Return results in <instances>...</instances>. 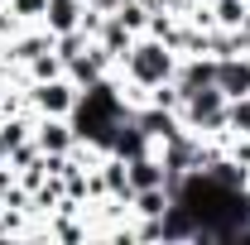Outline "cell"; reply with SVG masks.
I'll return each instance as SVG.
<instances>
[{"mask_svg":"<svg viewBox=\"0 0 250 245\" xmlns=\"http://www.w3.org/2000/svg\"><path fill=\"white\" fill-rule=\"evenodd\" d=\"M130 121L140 125L154 144H164V140H173L178 130H183V121H178V111H164V106H154V101H140L135 111H130Z\"/></svg>","mask_w":250,"mask_h":245,"instance_id":"277c9868","label":"cell"},{"mask_svg":"<svg viewBox=\"0 0 250 245\" xmlns=\"http://www.w3.org/2000/svg\"><path fill=\"white\" fill-rule=\"evenodd\" d=\"M62 72H67V62H62L53 48H43L39 58H29V62H24V87H29V82H48V77H62Z\"/></svg>","mask_w":250,"mask_h":245,"instance_id":"8fae6325","label":"cell"},{"mask_svg":"<svg viewBox=\"0 0 250 245\" xmlns=\"http://www.w3.org/2000/svg\"><path fill=\"white\" fill-rule=\"evenodd\" d=\"M125 173H130V187H135V192H140V187H168V168H164L159 149L140 154V159H125Z\"/></svg>","mask_w":250,"mask_h":245,"instance_id":"8992f818","label":"cell"},{"mask_svg":"<svg viewBox=\"0 0 250 245\" xmlns=\"http://www.w3.org/2000/svg\"><path fill=\"white\" fill-rule=\"evenodd\" d=\"M34 144L43 154H72L77 149V130L67 116H34Z\"/></svg>","mask_w":250,"mask_h":245,"instance_id":"3957f363","label":"cell"},{"mask_svg":"<svg viewBox=\"0 0 250 245\" xmlns=\"http://www.w3.org/2000/svg\"><path fill=\"white\" fill-rule=\"evenodd\" d=\"M82 15H87V0H48V10H43V29H48V34L82 29Z\"/></svg>","mask_w":250,"mask_h":245,"instance_id":"ba28073f","label":"cell"},{"mask_svg":"<svg viewBox=\"0 0 250 245\" xmlns=\"http://www.w3.org/2000/svg\"><path fill=\"white\" fill-rule=\"evenodd\" d=\"M217 87L226 92V101H236V96H250V53L217 58Z\"/></svg>","mask_w":250,"mask_h":245,"instance_id":"5b68a950","label":"cell"},{"mask_svg":"<svg viewBox=\"0 0 250 245\" xmlns=\"http://www.w3.org/2000/svg\"><path fill=\"white\" fill-rule=\"evenodd\" d=\"M178 121H183V130H192V135L221 140V135H226V92H221L217 82L188 92L183 106H178Z\"/></svg>","mask_w":250,"mask_h":245,"instance_id":"6da1fadb","label":"cell"},{"mask_svg":"<svg viewBox=\"0 0 250 245\" xmlns=\"http://www.w3.org/2000/svg\"><path fill=\"white\" fill-rule=\"evenodd\" d=\"M149 149H154V140L125 116V121L116 125V135H111V154H116V159H140V154H149Z\"/></svg>","mask_w":250,"mask_h":245,"instance_id":"52a82bcc","label":"cell"},{"mask_svg":"<svg viewBox=\"0 0 250 245\" xmlns=\"http://www.w3.org/2000/svg\"><path fill=\"white\" fill-rule=\"evenodd\" d=\"M87 5H96V0H87Z\"/></svg>","mask_w":250,"mask_h":245,"instance_id":"2e32d148","label":"cell"},{"mask_svg":"<svg viewBox=\"0 0 250 245\" xmlns=\"http://www.w3.org/2000/svg\"><path fill=\"white\" fill-rule=\"evenodd\" d=\"M226 130H231V135H250V96L226 101Z\"/></svg>","mask_w":250,"mask_h":245,"instance_id":"4fadbf2b","label":"cell"},{"mask_svg":"<svg viewBox=\"0 0 250 245\" xmlns=\"http://www.w3.org/2000/svg\"><path fill=\"white\" fill-rule=\"evenodd\" d=\"M0 92H5V87H0Z\"/></svg>","mask_w":250,"mask_h":245,"instance_id":"e0dca14e","label":"cell"},{"mask_svg":"<svg viewBox=\"0 0 250 245\" xmlns=\"http://www.w3.org/2000/svg\"><path fill=\"white\" fill-rule=\"evenodd\" d=\"M43 10H48V0H10V15L20 24H43Z\"/></svg>","mask_w":250,"mask_h":245,"instance_id":"5bb4252c","label":"cell"},{"mask_svg":"<svg viewBox=\"0 0 250 245\" xmlns=\"http://www.w3.org/2000/svg\"><path fill=\"white\" fill-rule=\"evenodd\" d=\"M5 159H10V144H5V135H0V163H5Z\"/></svg>","mask_w":250,"mask_h":245,"instance_id":"9a60e30c","label":"cell"},{"mask_svg":"<svg viewBox=\"0 0 250 245\" xmlns=\"http://www.w3.org/2000/svg\"><path fill=\"white\" fill-rule=\"evenodd\" d=\"M135 39H140V34H130L121 20H116V15H106V20H101V29H96V43H101V48L116 58V67H121V58L130 53V43H135Z\"/></svg>","mask_w":250,"mask_h":245,"instance_id":"9c48e42d","label":"cell"},{"mask_svg":"<svg viewBox=\"0 0 250 245\" xmlns=\"http://www.w3.org/2000/svg\"><path fill=\"white\" fill-rule=\"evenodd\" d=\"M246 15H250V0H212V20H217V29H236Z\"/></svg>","mask_w":250,"mask_h":245,"instance_id":"7c38bea8","label":"cell"},{"mask_svg":"<svg viewBox=\"0 0 250 245\" xmlns=\"http://www.w3.org/2000/svg\"><path fill=\"white\" fill-rule=\"evenodd\" d=\"M168 207H173V192L168 187H140L130 197V216H164Z\"/></svg>","mask_w":250,"mask_h":245,"instance_id":"30bf717a","label":"cell"},{"mask_svg":"<svg viewBox=\"0 0 250 245\" xmlns=\"http://www.w3.org/2000/svg\"><path fill=\"white\" fill-rule=\"evenodd\" d=\"M24 101H29L34 116H72L77 87H72L67 72H62V77H48V82H29V87H24Z\"/></svg>","mask_w":250,"mask_h":245,"instance_id":"7a4b0ae2","label":"cell"}]
</instances>
